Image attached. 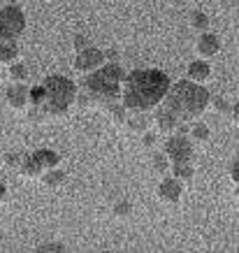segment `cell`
<instances>
[{
  "mask_svg": "<svg viewBox=\"0 0 239 253\" xmlns=\"http://www.w3.org/2000/svg\"><path fill=\"white\" fill-rule=\"evenodd\" d=\"M5 193H7V188H5V186L0 184V202H2V200H5Z\"/></svg>",
  "mask_w": 239,
  "mask_h": 253,
  "instance_id": "4dcf8cb0",
  "label": "cell"
},
{
  "mask_svg": "<svg viewBox=\"0 0 239 253\" xmlns=\"http://www.w3.org/2000/svg\"><path fill=\"white\" fill-rule=\"evenodd\" d=\"M40 179H42V184H44L46 188H58V186H63V181H65V172L58 168H49L46 172L40 174Z\"/></svg>",
  "mask_w": 239,
  "mask_h": 253,
  "instance_id": "5bb4252c",
  "label": "cell"
},
{
  "mask_svg": "<svg viewBox=\"0 0 239 253\" xmlns=\"http://www.w3.org/2000/svg\"><path fill=\"white\" fill-rule=\"evenodd\" d=\"M105 63V54H102V49L98 46H84V49H79L77 56H75V63H72V68L81 72V75H88L93 70H98Z\"/></svg>",
  "mask_w": 239,
  "mask_h": 253,
  "instance_id": "52a82bcc",
  "label": "cell"
},
{
  "mask_svg": "<svg viewBox=\"0 0 239 253\" xmlns=\"http://www.w3.org/2000/svg\"><path fill=\"white\" fill-rule=\"evenodd\" d=\"M230 179L235 181V184L239 181V169H237V163H235V165H232V169H230Z\"/></svg>",
  "mask_w": 239,
  "mask_h": 253,
  "instance_id": "f546056e",
  "label": "cell"
},
{
  "mask_svg": "<svg viewBox=\"0 0 239 253\" xmlns=\"http://www.w3.org/2000/svg\"><path fill=\"white\" fill-rule=\"evenodd\" d=\"M172 174H174V179H179V181H191L195 174V169H193V165H191V161L172 163Z\"/></svg>",
  "mask_w": 239,
  "mask_h": 253,
  "instance_id": "2e32d148",
  "label": "cell"
},
{
  "mask_svg": "<svg viewBox=\"0 0 239 253\" xmlns=\"http://www.w3.org/2000/svg\"><path fill=\"white\" fill-rule=\"evenodd\" d=\"M170 88V77L162 70H135L123 75L121 84V105L128 112H149L160 105L165 93Z\"/></svg>",
  "mask_w": 239,
  "mask_h": 253,
  "instance_id": "6da1fadb",
  "label": "cell"
},
{
  "mask_svg": "<svg viewBox=\"0 0 239 253\" xmlns=\"http://www.w3.org/2000/svg\"><path fill=\"white\" fill-rule=\"evenodd\" d=\"M142 144H144V146H154L156 144V132H151L147 128V130L142 132Z\"/></svg>",
  "mask_w": 239,
  "mask_h": 253,
  "instance_id": "83f0119b",
  "label": "cell"
},
{
  "mask_svg": "<svg viewBox=\"0 0 239 253\" xmlns=\"http://www.w3.org/2000/svg\"><path fill=\"white\" fill-rule=\"evenodd\" d=\"M19 169H21V174L26 176V179H40V174L44 172L33 156H26V158L21 161V165H19Z\"/></svg>",
  "mask_w": 239,
  "mask_h": 253,
  "instance_id": "9a60e30c",
  "label": "cell"
},
{
  "mask_svg": "<svg viewBox=\"0 0 239 253\" xmlns=\"http://www.w3.org/2000/svg\"><path fill=\"white\" fill-rule=\"evenodd\" d=\"M84 46H88V40L84 38V35H77V38H75V49H84Z\"/></svg>",
  "mask_w": 239,
  "mask_h": 253,
  "instance_id": "f1b7e54d",
  "label": "cell"
},
{
  "mask_svg": "<svg viewBox=\"0 0 239 253\" xmlns=\"http://www.w3.org/2000/svg\"><path fill=\"white\" fill-rule=\"evenodd\" d=\"M38 86H40V102L35 107H31V114H28L33 121L65 116L70 105L77 98V86H75V82H70L68 77L51 75V77H46Z\"/></svg>",
  "mask_w": 239,
  "mask_h": 253,
  "instance_id": "277c9868",
  "label": "cell"
},
{
  "mask_svg": "<svg viewBox=\"0 0 239 253\" xmlns=\"http://www.w3.org/2000/svg\"><path fill=\"white\" fill-rule=\"evenodd\" d=\"M5 102L16 112L26 109L28 107V86L23 82H19V84L12 82V86H7V91H5Z\"/></svg>",
  "mask_w": 239,
  "mask_h": 253,
  "instance_id": "9c48e42d",
  "label": "cell"
},
{
  "mask_svg": "<svg viewBox=\"0 0 239 253\" xmlns=\"http://www.w3.org/2000/svg\"><path fill=\"white\" fill-rule=\"evenodd\" d=\"M26 28V14L19 5H2L0 7V40L16 42V38Z\"/></svg>",
  "mask_w": 239,
  "mask_h": 253,
  "instance_id": "5b68a950",
  "label": "cell"
},
{
  "mask_svg": "<svg viewBox=\"0 0 239 253\" xmlns=\"http://www.w3.org/2000/svg\"><path fill=\"white\" fill-rule=\"evenodd\" d=\"M209 95L211 93L202 84L195 82H177V84L167 88L165 98L160 100V109L170 112L179 123H188L204 114V109L209 105Z\"/></svg>",
  "mask_w": 239,
  "mask_h": 253,
  "instance_id": "3957f363",
  "label": "cell"
},
{
  "mask_svg": "<svg viewBox=\"0 0 239 253\" xmlns=\"http://www.w3.org/2000/svg\"><path fill=\"white\" fill-rule=\"evenodd\" d=\"M38 251H40V253H61V251H65V246H63L61 242H58V244H56V242H51V244L38 246Z\"/></svg>",
  "mask_w": 239,
  "mask_h": 253,
  "instance_id": "484cf974",
  "label": "cell"
},
{
  "mask_svg": "<svg viewBox=\"0 0 239 253\" xmlns=\"http://www.w3.org/2000/svg\"><path fill=\"white\" fill-rule=\"evenodd\" d=\"M211 137V130H209L207 123H193L191 126V139L193 142H207Z\"/></svg>",
  "mask_w": 239,
  "mask_h": 253,
  "instance_id": "44dd1931",
  "label": "cell"
},
{
  "mask_svg": "<svg viewBox=\"0 0 239 253\" xmlns=\"http://www.w3.org/2000/svg\"><path fill=\"white\" fill-rule=\"evenodd\" d=\"M181 193H184V188H181V181L179 179H162L160 184H158V200L160 202H165V205H177L179 200H181Z\"/></svg>",
  "mask_w": 239,
  "mask_h": 253,
  "instance_id": "30bf717a",
  "label": "cell"
},
{
  "mask_svg": "<svg viewBox=\"0 0 239 253\" xmlns=\"http://www.w3.org/2000/svg\"><path fill=\"white\" fill-rule=\"evenodd\" d=\"M16 56H19V49L14 42L0 40V65H9L12 61H16Z\"/></svg>",
  "mask_w": 239,
  "mask_h": 253,
  "instance_id": "e0dca14e",
  "label": "cell"
},
{
  "mask_svg": "<svg viewBox=\"0 0 239 253\" xmlns=\"http://www.w3.org/2000/svg\"><path fill=\"white\" fill-rule=\"evenodd\" d=\"M151 168H154L158 174H162V172H167V168H170V161L165 158V154H162V156H154V158H151Z\"/></svg>",
  "mask_w": 239,
  "mask_h": 253,
  "instance_id": "d4e9b609",
  "label": "cell"
},
{
  "mask_svg": "<svg viewBox=\"0 0 239 253\" xmlns=\"http://www.w3.org/2000/svg\"><path fill=\"white\" fill-rule=\"evenodd\" d=\"M132 214V202L123 200V202H116L114 205V216L116 218H128Z\"/></svg>",
  "mask_w": 239,
  "mask_h": 253,
  "instance_id": "cb8c5ba5",
  "label": "cell"
},
{
  "mask_svg": "<svg viewBox=\"0 0 239 253\" xmlns=\"http://www.w3.org/2000/svg\"><path fill=\"white\" fill-rule=\"evenodd\" d=\"M137 116H130V119H125V126L130 128L132 132H144L149 128V119L144 116V112H135Z\"/></svg>",
  "mask_w": 239,
  "mask_h": 253,
  "instance_id": "d6986e66",
  "label": "cell"
},
{
  "mask_svg": "<svg viewBox=\"0 0 239 253\" xmlns=\"http://www.w3.org/2000/svg\"><path fill=\"white\" fill-rule=\"evenodd\" d=\"M188 23H191V28L198 33H204L209 28V16L204 12H191L188 16Z\"/></svg>",
  "mask_w": 239,
  "mask_h": 253,
  "instance_id": "ffe728a7",
  "label": "cell"
},
{
  "mask_svg": "<svg viewBox=\"0 0 239 253\" xmlns=\"http://www.w3.org/2000/svg\"><path fill=\"white\" fill-rule=\"evenodd\" d=\"M154 123H156V130L160 132V135H172L179 126L177 119H174L170 112H165V109H158V112H156Z\"/></svg>",
  "mask_w": 239,
  "mask_h": 253,
  "instance_id": "8fae6325",
  "label": "cell"
},
{
  "mask_svg": "<svg viewBox=\"0 0 239 253\" xmlns=\"http://www.w3.org/2000/svg\"><path fill=\"white\" fill-rule=\"evenodd\" d=\"M207 107H211L216 114H228V112H232V107H230V102L225 98H221V95H209V105Z\"/></svg>",
  "mask_w": 239,
  "mask_h": 253,
  "instance_id": "7402d4cb",
  "label": "cell"
},
{
  "mask_svg": "<svg viewBox=\"0 0 239 253\" xmlns=\"http://www.w3.org/2000/svg\"><path fill=\"white\" fill-rule=\"evenodd\" d=\"M33 158L38 161V165L42 169H49V168H58V163H61V156L51 151V149H40L33 154Z\"/></svg>",
  "mask_w": 239,
  "mask_h": 253,
  "instance_id": "4fadbf2b",
  "label": "cell"
},
{
  "mask_svg": "<svg viewBox=\"0 0 239 253\" xmlns=\"http://www.w3.org/2000/svg\"><path fill=\"white\" fill-rule=\"evenodd\" d=\"M221 51V40L216 35H211V33H202L198 42H195V54L200 56L202 61H209V58H214V56Z\"/></svg>",
  "mask_w": 239,
  "mask_h": 253,
  "instance_id": "ba28073f",
  "label": "cell"
},
{
  "mask_svg": "<svg viewBox=\"0 0 239 253\" xmlns=\"http://www.w3.org/2000/svg\"><path fill=\"white\" fill-rule=\"evenodd\" d=\"M107 109H109V114H112V121L114 123H123L125 119H128V109H125L123 105H119V102H112Z\"/></svg>",
  "mask_w": 239,
  "mask_h": 253,
  "instance_id": "603a6c76",
  "label": "cell"
},
{
  "mask_svg": "<svg viewBox=\"0 0 239 253\" xmlns=\"http://www.w3.org/2000/svg\"><path fill=\"white\" fill-rule=\"evenodd\" d=\"M211 77V68H209L207 61H193L191 65H188V79L191 82H195V84H202V82H207V79Z\"/></svg>",
  "mask_w": 239,
  "mask_h": 253,
  "instance_id": "7c38bea8",
  "label": "cell"
},
{
  "mask_svg": "<svg viewBox=\"0 0 239 253\" xmlns=\"http://www.w3.org/2000/svg\"><path fill=\"white\" fill-rule=\"evenodd\" d=\"M7 77H9V82H26L28 79V68L23 65V63H16V61H12L7 65Z\"/></svg>",
  "mask_w": 239,
  "mask_h": 253,
  "instance_id": "ac0fdd59",
  "label": "cell"
},
{
  "mask_svg": "<svg viewBox=\"0 0 239 253\" xmlns=\"http://www.w3.org/2000/svg\"><path fill=\"white\" fill-rule=\"evenodd\" d=\"M123 68L119 63H102L98 70L88 72L84 79V93H77L79 105L84 107H105L107 109L112 102L121 95V84H123Z\"/></svg>",
  "mask_w": 239,
  "mask_h": 253,
  "instance_id": "7a4b0ae2",
  "label": "cell"
},
{
  "mask_svg": "<svg viewBox=\"0 0 239 253\" xmlns=\"http://www.w3.org/2000/svg\"><path fill=\"white\" fill-rule=\"evenodd\" d=\"M162 154L170 163H186L193 158V142L179 132H172L162 146Z\"/></svg>",
  "mask_w": 239,
  "mask_h": 253,
  "instance_id": "8992f818",
  "label": "cell"
},
{
  "mask_svg": "<svg viewBox=\"0 0 239 253\" xmlns=\"http://www.w3.org/2000/svg\"><path fill=\"white\" fill-rule=\"evenodd\" d=\"M23 161L21 154H7V158H5V163H7V168H19Z\"/></svg>",
  "mask_w": 239,
  "mask_h": 253,
  "instance_id": "4316f807",
  "label": "cell"
}]
</instances>
